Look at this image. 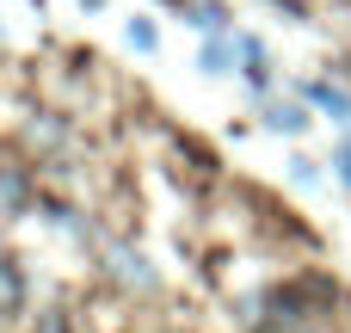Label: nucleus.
<instances>
[{
	"label": "nucleus",
	"instance_id": "obj_5",
	"mask_svg": "<svg viewBox=\"0 0 351 333\" xmlns=\"http://www.w3.org/2000/svg\"><path fill=\"white\" fill-rule=\"evenodd\" d=\"M222 62H228V43H210V49H204V68H210V74H222Z\"/></svg>",
	"mask_w": 351,
	"mask_h": 333
},
{
	"label": "nucleus",
	"instance_id": "obj_4",
	"mask_svg": "<svg viewBox=\"0 0 351 333\" xmlns=\"http://www.w3.org/2000/svg\"><path fill=\"white\" fill-rule=\"evenodd\" d=\"M130 43H136V49H154V25L136 19V25H130Z\"/></svg>",
	"mask_w": 351,
	"mask_h": 333
},
{
	"label": "nucleus",
	"instance_id": "obj_1",
	"mask_svg": "<svg viewBox=\"0 0 351 333\" xmlns=\"http://www.w3.org/2000/svg\"><path fill=\"white\" fill-rule=\"evenodd\" d=\"M308 99H315L321 111H333L339 124H351V99L339 93V87H327V80H315V87H308Z\"/></svg>",
	"mask_w": 351,
	"mask_h": 333
},
{
	"label": "nucleus",
	"instance_id": "obj_6",
	"mask_svg": "<svg viewBox=\"0 0 351 333\" xmlns=\"http://www.w3.org/2000/svg\"><path fill=\"white\" fill-rule=\"evenodd\" d=\"M333 167H339V179H346V185H351V142H346V148H339V161H333Z\"/></svg>",
	"mask_w": 351,
	"mask_h": 333
},
{
	"label": "nucleus",
	"instance_id": "obj_2",
	"mask_svg": "<svg viewBox=\"0 0 351 333\" xmlns=\"http://www.w3.org/2000/svg\"><path fill=\"white\" fill-rule=\"evenodd\" d=\"M265 124L296 136V130H308V111H302V105H271V111H265Z\"/></svg>",
	"mask_w": 351,
	"mask_h": 333
},
{
	"label": "nucleus",
	"instance_id": "obj_3",
	"mask_svg": "<svg viewBox=\"0 0 351 333\" xmlns=\"http://www.w3.org/2000/svg\"><path fill=\"white\" fill-rule=\"evenodd\" d=\"M25 204V179L19 173H0V210H19Z\"/></svg>",
	"mask_w": 351,
	"mask_h": 333
}]
</instances>
